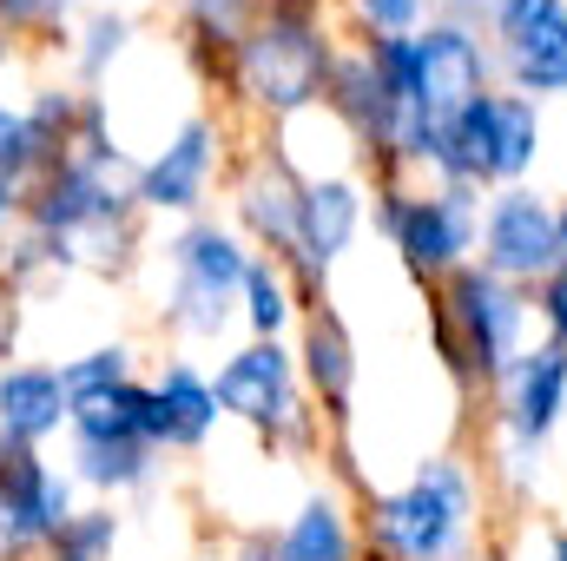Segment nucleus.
Returning a JSON list of instances; mask_svg holds the SVG:
<instances>
[{
	"instance_id": "obj_1",
	"label": "nucleus",
	"mask_w": 567,
	"mask_h": 561,
	"mask_svg": "<svg viewBox=\"0 0 567 561\" xmlns=\"http://www.w3.org/2000/svg\"><path fill=\"white\" fill-rule=\"evenodd\" d=\"M20 225L47 238L60 278H126L145 252V212L133 198V178L93 172L73 152L27 185Z\"/></svg>"
},
{
	"instance_id": "obj_2",
	"label": "nucleus",
	"mask_w": 567,
	"mask_h": 561,
	"mask_svg": "<svg viewBox=\"0 0 567 561\" xmlns=\"http://www.w3.org/2000/svg\"><path fill=\"white\" fill-rule=\"evenodd\" d=\"M337 53H343V40L330 33V0H265V13L251 20V33L231 53L225 93L238 113L284 126V120L323 106Z\"/></svg>"
},
{
	"instance_id": "obj_3",
	"label": "nucleus",
	"mask_w": 567,
	"mask_h": 561,
	"mask_svg": "<svg viewBox=\"0 0 567 561\" xmlns=\"http://www.w3.org/2000/svg\"><path fill=\"white\" fill-rule=\"evenodd\" d=\"M535 324V290L495 278L482 265H462L435 284L429 297V337H435V364L455 377L462 397H495L502 377L522 364V350Z\"/></svg>"
},
{
	"instance_id": "obj_4",
	"label": "nucleus",
	"mask_w": 567,
	"mask_h": 561,
	"mask_svg": "<svg viewBox=\"0 0 567 561\" xmlns=\"http://www.w3.org/2000/svg\"><path fill=\"white\" fill-rule=\"evenodd\" d=\"M482 516V469L462 449H435L396 489H370L363 561H462Z\"/></svg>"
},
{
	"instance_id": "obj_5",
	"label": "nucleus",
	"mask_w": 567,
	"mask_h": 561,
	"mask_svg": "<svg viewBox=\"0 0 567 561\" xmlns=\"http://www.w3.org/2000/svg\"><path fill=\"white\" fill-rule=\"evenodd\" d=\"M251 245L238 238L231 218H185L165 238V297H158V330L178 344H218L238 324V297L251 272Z\"/></svg>"
},
{
	"instance_id": "obj_6",
	"label": "nucleus",
	"mask_w": 567,
	"mask_h": 561,
	"mask_svg": "<svg viewBox=\"0 0 567 561\" xmlns=\"http://www.w3.org/2000/svg\"><path fill=\"white\" fill-rule=\"evenodd\" d=\"M212 390H218L225 422L271 442V456H317L323 449V417L303 397L290 337H245L238 350H225L212 370Z\"/></svg>"
},
{
	"instance_id": "obj_7",
	"label": "nucleus",
	"mask_w": 567,
	"mask_h": 561,
	"mask_svg": "<svg viewBox=\"0 0 567 561\" xmlns=\"http://www.w3.org/2000/svg\"><path fill=\"white\" fill-rule=\"evenodd\" d=\"M482 205L488 198L468 192V185H403V178H377L370 185V225L390 238L403 272L423 284H442L449 272L475 265Z\"/></svg>"
},
{
	"instance_id": "obj_8",
	"label": "nucleus",
	"mask_w": 567,
	"mask_h": 561,
	"mask_svg": "<svg viewBox=\"0 0 567 561\" xmlns=\"http://www.w3.org/2000/svg\"><path fill=\"white\" fill-rule=\"evenodd\" d=\"M542 140H548V120H542V100L528 93H482L455 126H449V145H442V165L429 185H468V192H508V185H528L535 159H542Z\"/></svg>"
},
{
	"instance_id": "obj_9",
	"label": "nucleus",
	"mask_w": 567,
	"mask_h": 561,
	"mask_svg": "<svg viewBox=\"0 0 567 561\" xmlns=\"http://www.w3.org/2000/svg\"><path fill=\"white\" fill-rule=\"evenodd\" d=\"M225 178V120L218 113H185L165 140L152 145L133 172V198L145 218H205L212 185Z\"/></svg>"
},
{
	"instance_id": "obj_10",
	"label": "nucleus",
	"mask_w": 567,
	"mask_h": 561,
	"mask_svg": "<svg viewBox=\"0 0 567 561\" xmlns=\"http://www.w3.org/2000/svg\"><path fill=\"white\" fill-rule=\"evenodd\" d=\"M80 489L73 476L27 442L0 436V561H40L47 542L73 522Z\"/></svg>"
},
{
	"instance_id": "obj_11",
	"label": "nucleus",
	"mask_w": 567,
	"mask_h": 561,
	"mask_svg": "<svg viewBox=\"0 0 567 561\" xmlns=\"http://www.w3.org/2000/svg\"><path fill=\"white\" fill-rule=\"evenodd\" d=\"M502 73H495V47L475 20H455V13H435L423 33H416V100L410 113L429 126H455L482 93H495Z\"/></svg>"
},
{
	"instance_id": "obj_12",
	"label": "nucleus",
	"mask_w": 567,
	"mask_h": 561,
	"mask_svg": "<svg viewBox=\"0 0 567 561\" xmlns=\"http://www.w3.org/2000/svg\"><path fill=\"white\" fill-rule=\"evenodd\" d=\"M482 33L508 93L567 100V0H488Z\"/></svg>"
},
{
	"instance_id": "obj_13",
	"label": "nucleus",
	"mask_w": 567,
	"mask_h": 561,
	"mask_svg": "<svg viewBox=\"0 0 567 561\" xmlns=\"http://www.w3.org/2000/svg\"><path fill=\"white\" fill-rule=\"evenodd\" d=\"M561 258H567L561 205H555L548 192H535V185L488 192V205H482V245H475V265H482V272L535 290Z\"/></svg>"
},
{
	"instance_id": "obj_14",
	"label": "nucleus",
	"mask_w": 567,
	"mask_h": 561,
	"mask_svg": "<svg viewBox=\"0 0 567 561\" xmlns=\"http://www.w3.org/2000/svg\"><path fill=\"white\" fill-rule=\"evenodd\" d=\"M225 192H231V225L251 252L265 258H297V232H303V172L284 159L278 145H251L238 165H225Z\"/></svg>"
},
{
	"instance_id": "obj_15",
	"label": "nucleus",
	"mask_w": 567,
	"mask_h": 561,
	"mask_svg": "<svg viewBox=\"0 0 567 561\" xmlns=\"http://www.w3.org/2000/svg\"><path fill=\"white\" fill-rule=\"evenodd\" d=\"M561 417H567V344L535 337L495 390V442H515V449L542 456L548 436L561 429Z\"/></svg>"
},
{
	"instance_id": "obj_16",
	"label": "nucleus",
	"mask_w": 567,
	"mask_h": 561,
	"mask_svg": "<svg viewBox=\"0 0 567 561\" xmlns=\"http://www.w3.org/2000/svg\"><path fill=\"white\" fill-rule=\"evenodd\" d=\"M290 350H297V377H303L310 410L330 422V436H343V429H350V397H357V370H363L350 324H343L330 304H323V310H303Z\"/></svg>"
},
{
	"instance_id": "obj_17",
	"label": "nucleus",
	"mask_w": 567,
	"mask_h": 561,
	"mask_svg": "<svg viewBox=\"0 0 567 561\" xmlns=\"http://www.w3.org/2000/svg\"><path fill=\"white\" fill-rule=\"evenodd\" d=\"M370 225V178L363 165H337V172H310L303 178V232H297V258H310L317 272H337L350 258V245Z\"/></svg>"
},
{
	"instance_id": "obj_18",
	"label": "nucleus",
	"mask_w": 567,
	"mask_h": 561,
	"mask_svg": "<svg viewBox=\"0 0 567 561\" xmlns=\"http://www.w3.org/2000/svg\"><path fill=\"white\" fill-rule=\"evenodd\" d=\"M66 422H73V397H66L53 357H13V364H0V436L7 442L47 449L53 436H66Z\"/></svg>"
},
{
	"instance_id": "obj_19",
	"label": "nucleus",
	"mask_w": 567,
	"mask_h": 561,
	"mask_svg": "<svg viewBox=\"0 0 567 561\" xmlns=\"http://www.w3.org/2000/svg\"><path fill=\"white\" fill-rule=\"evenodd\" d=\"M271 561H363V516L337 482H317L271 529Z\"/></svg>"
},
{
	"instance_id": "obj_20",
	"label": "nucleus",
	"mask_w": 567,
	"mask_h": 561,
	"mask_svg": "<svg viewBox=\"0 0 567 561\" xmlns=\"http://www.w3.org/2000/svg\"><path fill=\"white\" fill-rule=\"evenodd\" d=\"M60 469L73 476L80 496H93V502H120V496L152 489V476H158V449L140 442V436H66V462H60Z\"/></svg>"
},
{
	"instance_id": "obj_21",
	"label": "nucleus",
	"mask_w": 567,
	"mask_h": 561,
	"mask_svg": "<svg viewBox=\"0 0 567 561\" xmlns=\"http://www.w3.org/2000/svg\"><path fill=\"white\" fill-rule=\"evenodd\" d=\"M265 13V0H172V20H178V53L192 60L198 80L225 86L231 73V53L238 40L251 33V20Z\"/></svg>"
},
{
	"instance_id": "obj_22",
	"label": "nucleus",
	"mask_w": 567,
	"mask_h": 561,
	"mask_svg": "<svg viewBox=\"0 0 567 561\" xmlns=\"http://www.w3.org/2000/svg\"><path fill=\"white\" fill-rule=\"evenodd\" d=\"M152 390H158V404H165V449L172 456H198L212 436H218V390H212V370L205 364H192V357H158V370H152Z\"/></svg>"
},
{
	"instance_id": "obj_23",
	"label": "nucleus",
	"mask_w": 567,
	"mask_h": 561,
	"mask_svg": "<svg viewBox=\"0 0 567 561\" xmlns=\"http://www.w3.org/2000/svg\"><path fill=\"white\" fill-rule=\"evenodd\" d=\"M140 40V20L126 7H86L73 20V40H66V67H73V86L80 93H100L113 80V67L133 53Z\"/></svg>"
},
{
	"instance_id": "obj_24",
	"label": "nucleus",
	"mask_w": 567,
	"mask_h": 561,
	"mask_svg": "<svg viewBox=\"0 0 567 561\" xmlns=\"http://www.w3.org/2000/svg\"><path fill=\"white\" fill-rule=\"evenodd\" d=\"M238 324H245V337H290L297 324H303V304H297V290H290V272H284L278 258H251V272H245V297H238Z\"/></svg>"
},
{
	"instance_id": "obj_25",
	"label": "nucleus",
	"mask_w": 567,
	"mask_h": 561,
	"mask_svg": "<svg viewBox=\"0 0 567 561\" xmlns=\"http://www.w3.org/2000/svg\"><path fill=\"white\" fill-rule=\"evenodd\" d=\"M53 364H60V384H66V397H73V404L106 397V390H120V384H133V377H140V350H133L126 337H106V344L66 350V357H53Z\"/></svg>"
},
{
	"instance_id": "obj_26",
	"label": "nucleus",
	"mask_w": 567,
	"mask_h": 561,
	"mask_svg": "<svg viewBox=\"0 0 567 561\" xmlns=\"http://www.w3.org/2000/svg\"><path fill=\"white\" fill-rule=\"evenodd\" d=\"M120 542H126V516L120 502H80L73 522L47 542L40 561H120Z\"/></svg>"
},
{
	"instance_id": "obj_27",
	"label": "nucleus",
	"mask_w": 567,
	"mask_h": 561,
	"mask_svg": "<svg viewBox=\"0 0 567 561\" xmlns=\"http://www.w3.org/2000/svg\"><path fill=\"white\" fill-rule=\"evenodd\" d=\"M86 7H120V0H0V27L13 33V47H47L60 53L73 40V20Z\"/></svg>"
},
{
	"instance_id": "obj_28",
	"label": "nucleus",
	"mask_w": 567,
	"mask_h": 561,
	"mask_svg": "<svg viewBox=\"0 0 567 561\" xmlns=\"http://www.w3.org/2000/svg\"><path fill=\"white\" fill-rule=\"evenodd\" d=\"M80 86L73 80H40L27 100H20V113H27V133H33V145L47 152V165L53 159H66V145H73V126H80Z\"/></svg>"
},
{
	"instance_id": "obj_29",
	"label": "nucleus",
	"mask_w": 567,
	"mask_h": 561,
	"mask_svg": "<svg viewBox=\"0 0 567 561\" xmlns=\"http://www.w3.org/2000/svg\"><path fill=\"white\" fill-rule=\"evenodd\" d=\"M357 33H423L435 20V0H337Z\"/></svg>"
},
{
	"instance_id": "obj_30",
	"label": "nucleus",
	"mask_w": 567,
	"mask_h": 561,
	"mask_svg": "<svg viewBox=\"0 0 567 561\" xmlns=\"http://www.w3.org/2000/svg\"><path fill=\"white\" fill-rule=\"evenodd\" d=\"M40 172H47V152H40L33 133H27V113H20L13 100H0V178L33 185Z\"/></svg>"
},
{
	"instance_id": "obj_31",
	"label": "nucleus",
	"mask_w": 567,
	"mask_h": 561,
	"mask_svg": "<svg viewBox=\"0 0 567 561\" xmlns=\"http://www.w3.org/2000/svg\"><path fill=\"white\" fill-rule=\"evenodd\" d=\"M535 324H542V337L567 344V258L535 284Z\"/></svg>"
},
{
	"instance_id": "obj_32",
	"label": "nucleus",
	"mask_w": 567,
	"mask_h": 561,
	"mask_svg": "<svg viewBox=\"0 0 567 561\" xmlns=\"http://www.w3.org/2000/svg\"><path fill=\"white\" fill-rule=\"evenodd\" d=\"M20 317H27V290L20 284H7V272H0V364H13L20 350Z\"/></svg>"
},
{
	"instance_id": "obj_33",
	"label": "nucleus",
	"mask_w": 567,
	"mask_h": 561,
	"mask_svg": "<svg viewBox=\"0 0 567 561\" xmlns=\"http://www.w3.org/2000/svg\"><path fill=\"white\" fill-rule=\"evenodd\" d=\"M20 212H27V185H13V178H0V245L20 232Z\"/></svg>"
},
{
	"instance_id": "obj_34",
	"label": "nucleus",
	"mask_w": 567,
	"mask_h": 561,
	"mask_svg": "<svg viewBox=\"0 0 567 561\" xmlns=\"http://www.w3.org/2000/svg\"><path fill=\"white\" fill-rule=\"evenodd\" d=\"M225 561H271V529H251V536H245Z\"/></svg>"
},
{
	"instance_id": "obj_35",
	"label": "nucleus",
	"mask_w": 567,
	"mask_h": 561,
	"mask_svg": "<svg viewBox=\"0 0 567 561\" xmlns=\"http://www.w3.org/2000/svg\"><path fill=\"white\" fill-rule=\"evenodd\" d=\"M435 13H455V20H475V13H488V0H435Z\"/></svg>"
},
{
	"instance_id": "obj_36",
	"label": "nucleus",
	"mask_w": 567,
	"mask_h": 561,
	"mask_svg": "<svg viewBox=\"0 0 567 561\" xmlns=\"http://www.w3.org/2000/svg\"><path fill=\"white\" fill-rule=\"evenodd\" d=\"M542 561H567V529H548V555Z\"/></svg>"
},
{
	"instance_id": "obj_37",
	"label": "nucleus",
	"mask_w": 567,
	"mask_h": 561,
	"mask_svg": "<svg viewBox=\"0 0 567 561\" xmlns=\"http://www.w3.org/2000/svg\"><path fill=\"white\" fill-rule=\"evenodd\" d=\"M13 53H20V47H13V33H7V27H0V67H7V60H13Z\"/></svg>"
},
{
	"instance_id": "obj_38",
	"label": "nucleus",
	"mask_w": 567,
	"mask_h": 561,
	"mask_svg": "<svg viewBox=\"0 0 567 561\" xmlns=\"http://www.w3.org/2000/svg\"><path fill=\"white\" fill-rule=\"evenodd\" d=\"M561 245H567V198H561Z\"/></svg>"
}]
</instances>
